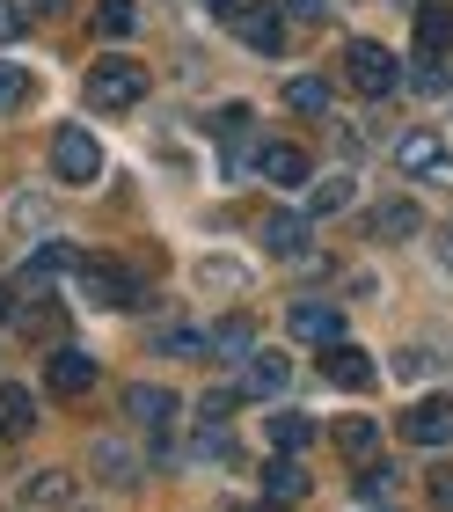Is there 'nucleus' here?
<instances>
[{
	"label": "nucleus",
	"instance_id": "nucleus-37",
	"mask_svg": "<svg viewBox=\"0 0 453 512\" xmlns=\"http://www.w3.org/2000/svg\"><path fill=\"white\" fill-rule=\"evenodd\" d=\"M37 15H59V0H22V22H37Z\"/></svg>",
	"mask_w": 453,
	"mask_h": 512
},
{
	"label": "nucleus",
	"instance_id": "nucleus-29",
	"mask_svg": "<svg viewBox=\"0 0 453 512\" xmlns=\"http://www.w3.org/2000/svg\"><path fill=\"white\" fill-rule=\"evenodd\" d=\"M198 286H227V293H242V286H249V271L234 264V256H205V264H198Z\"/></svg>",
	"mask_w": 453,
	"mask_h": 512
},
{
	"label": "nucleus",
	"instance_id": "nucleus-41",
	"mask_svg": "<svg viewBox=\"0 0 453 512\" xmlns=\"http://www.w3.org/2000/svg\"><path fill=\"white\" fill-rule=\"evenodd\" d=\"M256 512H293V505H278V498H271V505H256Z\"/></svg>",
	"mask_w": 453,
	"mask_h": 512
},
{
	"label": "nucleus",
	"instance_id": "nucleus-21",
	"mask_svg": "<svg viewBox=\"0 0 453 512\" xmlns=\"http://www.w3.org/2000/svg\"><path fill=\"white\" fill-rule=\"evenodd\" d=\"M264 491H271L278 505H293V498L307 491V469H300L293 454H271V469H264Z\"/></svg>",
	"mask_w": 453,
	"mask_h": 512
},
{
	"label": "nucleus",
	"instance_id": "nucleus-33",
	"mask_svg": "<svg viewBox=\"0 0 453 512\" xmlns=\"http://www.w3.org/2000/svg\"><path fill=\"white\" fill-rule=\"evenodd\" d=\"M234 403H242V388H212L205 403H198V417H205V425H227V417H234Z\"/></svg>",
	"mask_w": 453,
	"mask_h": 512
},
{
	"label": "nucleus",
	"instance_id": "nucleus-12",
	"mask_svg": "<svg viewBox=\"0 0 453 512\" xmlns=\"http://www.w3.org/2000/svg\"><path fill=\"white\" fill-rule=\"evenodd\" d=\"M125 417H132L139 432H169V425H176V395L154 388V381H132V388H125Z\"/></svg>",
	"mask_w": 453,
	"mask_h": 512
},
{
	"label": "nucleus",
	"instance_id": "nucleus-28",
	"mask_svg": "<svg viewBox=\"0 0 453 512\" xmlns=\"http://www.w3.org/2000/svg\"><path fill=\"white\" fill-rule=\"evenodd\" d=\"M132 22H139V0H95V30L103 37H132Z\"/></svg>",
	"mask_w": 453,
	"mask_h": 512
},
{
	"label": "nucleus",
	"instance_id": "nucleus-31",
	"mask_svg": "<svg viewBox=\"0 0 453 512\" xmlns=\"http://www.w3.org/2000/svg\"><path fill=\"white\" fill-rule=\"evenodd\" d=\"M212 352H227V359H249V322H242V315H227L220 330H212Z\"/></svg>",
	"mask_w": 453,
	"mask_h": 512
},
{
	"label": "nucleus",
	"instance_id": "nucleus-26",
	"mask_svg": "<svg viewBox=\"0 0 453 512\" xmlns=\"http://www.w3.org/2000/svg\"><path fill=\"white\" fill-rule=\"evenodd\" d=\"M307 439H315V432H307V417H293V410H271V454H300Z\"/></svg>",
	"mask_w": 453,
	"mask_h": 512
},
{
	"label": "nucleus",
	"instance_id": "nucleus-24",
	"mask_svg": "<svg viewBox=\"0 0 453 512\" xmlns=\"http://www.w3.org/2000/svg\"><path fill=\"white\" fill-rule=\"evenodd\" d=\"M285 110H300V118H322V110H329V88H322L315 74L285 81Z\"/></svg>",
	"mask_w": 453,
	"mask_h": 512
},
{
	"label": "nucleus",
	"instance_id": "nucleus-27",
	"mask_svg": "<svg viewBox=\"0 0 453 512\" xmlns=\"http://www.w3.org/2000/svg\"><path fill=\"white\" fill-rule=\"evenodd\" d=\"M373 447H380V432L366 425V417H344V425H337V454H351V461H373Z\"/></svg>",
	"mask_w": 453,
	"mask_h": 512
},
{
	"label": "nucleus",
	"instance_id": "nucleus-4",
	"mask_svg": "<svg viewBox=\"0 0 453 512\" xmlns=\"http://www.w3.org/2000/svg\"><path fill=\"white\" fill-rule=\"evenodd\" d=\"M344 74H351V88H359V96H395L402 66H395V52H388V44L351 37V44H344Z\"/></svg>",
	"mask_w": 453,
	"mask_h": 512
},
{
	"label": "nucleus",
	"instance_id": "nucleus-10",
	"mask_svg": "<svg viewBox=\"0 0 453 512\" xmlns=\"http://www.w3.org/2000/svg\"><path fill=\"white\" fill-rule=\"evenodd\" d=\"M256 176H264L271 191H307V154L293 139H271V147H256Z\"/></svg>",
	"mask_w": 453,
	"mask_h": 512
},
{
	"label": "nucleus",
	"instance_id": "nucleus-1",
	"mask_svg": "<svg viewBox=\"0 0 453 512\" xmlns=\"http://www.w3.org/2000/svg\"><path fill=\"white\" fill-rule=\"evenodd\" d=\"M88 103L103 110V118H110V110H139V103H147V66L125 59V52L95 59L88 66Z\"/></svg>",
	"mask_w": 453,
	"mask_h": 512
},
{
	"label": "nucleus",
	"instance_id": "nucleus-11",
	"mask_svg": "<svg viewBox=\"0 0 453 512\" xmlns=\"http://www.w3.org/2000/svg\"><path fill=\"white\" fill-rule=\"evenodd\" d=\"M285 330H293L300 344H337L344 337V315L329 308V300H293V308H285Z\"/></svg>",
	"mask_w": 453,
	"mask_h": 512
},
{
	"label": "nucleus",
	"instance_id": "nucleus-15",
	"mask_svg": "<svg viewBox=\"0 0 453 512\" xmlns=\"http://www.w3.org/2000/svg\"><path fill=\"white\" fill-rule=\"evenodd\" d=\"M417 52L424 59L453 52V0H424V8H417Z\"/></svg>",
	"mask_w": 453,
	"mask_h": 512
},
{
	"label": "nucleus",
	"instance_id": "nucleus-17",
	"mask_svg": "<svg viewBox=\"0 0 453 512\" xmlns=\"http://www.w3.org/2000/svg\"><path fill=\"white\" fill-rule=\"evenodd\" d=\"M66 271H81V256L66 249L59 235H44L30 256H22V278H30V286H44V278H66Z\"/></svg>",
	"mask_w": 453,
	"mask_h": 512
},
{
	"label": "nucleus",
	"instance_id": "nucleus-43",
	"mask_svg": "<svg viewBox=\"0 0 453 512\" xmlns=\"http://www.w3.org/2000/svg\"><path fill=\"white\" fill-rule=\"evenodd\" d=\"M373 512H388V505H373Z\"/></svg>",
	"mask_w": 453,
	"mask_h": 512
},
{
	"label": "nucleus",
	"instance_id": "nucleus-23",
	"mask_svg": "<svg viewBox=\"0 0 453 512\" xmlns=\"http://www.w3.org/2000/svg\"><path fill=\"white\" fill-rule=\"evenodd\" d=\"M249 118H256L249 103H227V110H212V139H227V147H234V169H242V139H249Z\"/></svg>",
	"mask_w": 453,
	"mask_h": 512
},
{
	"label": "nucleus",
	"instance_id": "nucleus-36",
	"mask_svg": "<svg viewBox=\"0 0 453 512\" xmlns=\"http://www.w3.org/2000/svg\"><path fill=\"white\" fill-rule=\"evenodd\" d=\"M8 37H22V8H15V0H0V44H8Z\"/></svg>",
	"mask_w": 453,
	"mask_h": 512
},
{
	"label": "nucleus",
	"instance_id": "nucleus-7",
	"mask_svg": "<svg viewBox=\"0 0 453 512\" xmlns=\"http://www.w3.org/2000/svg\"><path fill=\"white\" fill-rule=\"evenodd\" d=\"M322 381H329V388H344V395H366V388L380 381V366L359 352V344H344V337H337V344L322 352Z\"/></svg>",
	"mask_w": 453,
	"mask_h": 512
},
{
	"label": "nucleus",
	"instance_id": "nucleus-40",
	"mask_svg": "<svg viewBox=\"0 0 453 512\" xmlns=\"http://www.w3.org/2000/svg\"><path fill=\"white\" fill-rule=\"evenodd\" d=\"M8 315H15V300H8V286H0V322H8Z\"/></svg>",
	"mask_w": 453,
	"mask_h": 512
},
{
	"label": "nucleus",
	"instance_id": "nucleus-22",
	"mask_svg": "<svg viewBox=\"0 0 453 512\" xmlns=\"http://www.w3.org/2000/svg\"><path fill=\"white\" fill-rule=\"evenodd\" d=\"M95 476H110V483H139V461L125 439H95Z\"/></svg>",
	"mask_w": 453,
	"mask_h": 512
},
{
	"label": "nucleus",
	"instance_id": "nucleus-25",
	"mask_svg": "<svg viewBox=\"0 0 453 512\" xmlns=\"http://www.w3.org/2000/svg\"><path fill=\"white\" fill-rule=\"evenodd\" d=\"M161 352H169V359H205V352H212V337H205V330H190V322H169V330H161Z\"/></svg>",
	"mask_w": 453,
	"mask_h": 512
},
{
	"label": "nucleus",
	"instance_id": "nucleus-6",
	"mask_svg": "<svg viewBox=\"0 0 453 512\" xmlns=\"http://www.w3.org/2000/svg\"><path fill=\"white\" fill-rule=\"evenodd\" d=\"M402 439H410V447H453V403H446V395L410 403V410H402Z\"/></svg>",
	"mask_w": 453,
	"mask_h": 512
},
{
	"label": "nucleus",
	"instance_id": "nucleus-16",
	"mask_svg": "<svg viewBox=\"0 0 453 512\" xmlns=\"http://www.w3.org/2000/svg\"><path fill=\"white\" fill-rule=\"evenodd\" d=\"M373 242H410L417 227H424V213H417V198H388V205H373Z\"/></svg>",
	"mask_w": 453,
	"mask_h": 512
},
{
	"label": "nucleus",
	"instance_id": "nucleus-2",
	"mask_svg": "<svg viewBox=\"0 0 453 512\" xmlns=\"http://www.w3.org/2000/svg\"><path fill=\"white\" fill-rule=\"evenodd\" d=\"M74 286H81V300L88 308H110V315H125V308H139V278L125 271V264H110V256H81V271H74Z\"/></svg>",
	"mask_w": 453,
	"mask_h": 512
},
{
	"label": "nucleus",
	"instance_id": "nucleus-18",
	"mask_svg": "<svg viewBox=\"0 0 453 512\" xmlns=\"http://www.w3.org/2000/svg\"><path fill=\"white\" fill-rule=\"evenodd\" d=\"M37 432V395L30 388H0V439H30Z\"/></svg>",
	"mask_w": 453,
	"mask_h": 512
},
{
	"label": "nucleus",
	"instance_id": "nucleus-38",
	"mask_svg": "<svg viewBox=\"0 0 453 512\" xmlns=\"http://www.w3.org/2000/svg\"><path fill=\"white\" fill-rule=\"evenodd\" d=\"M198 8H205V15H234L242 0H198Z\"/></svg>",
	"mask_w": 453,
	"mask_h": 512
},
{
	"label": "nucleus",
	"instance_id": "nucleus-19",
	"mask_svg": "<svg viewBox=\"0 0 453 512\" xmlns=\"http://www.w3.org/2000/svg\"><path fill=\"white\" fill-rule=\"evenodd\" d=\"M351 198H359V183H351L344 169H337V176H322V183H307V220H329V213H344Z\"/></svg>",
	"mask_w": 453,
	"mask_h": 512
},
{
	"label": "nucleus",
	"instance_id": "nucleus-8",
	"mask_svg": "<svg viewBox=\"0 0 453 512\" xmlns=\"http://www.w3.org/2000/svg\"><path fill=\"white\" fill-rule=\"evenodd\" d=\"M234 30L249 37V52L278 59V44H285V15H278V0H242V8H234Z\"/></svg>",
	"mask_w": 453,
	"mask_h": 512
},
{
	"label": "nucleus",
	"instance_id": "nucleus-34",
	"mask_svg": "<svg viewBox=\"0 0 453 512\" xmlns=\"http://www.w3.org/2000/svg\"><path fill=\"white\" fill-rule=\"evenodd\" d=\"M395 374H402V381H417V374H432V352H402V359H395Z\"/></svg>",
	"mask_w": 453,
	"mask_h": 512
},
{
	"label": "nucleus",
	"instance_id": "nucleus-30",
	"mask_svg": "<svg viewBox=\"0 0 453 512\" xmlns=\"http://www.w3.org/2000/svg\"><path fill=\"white\" fill-rule=\"evenodd\" d=\"M30 103V74H22L15 59H0V118H8V110H22Z\"/></svg>",
	"mask_w": 453,
	"mask_h": 512
},
{
	"label": "nucleus",
	"instance_id": "nucleus-3",
	"mask_svg": "<svg viewBox=\"0 0 453 512\" xmlns=\"http://www.w3.org/2000/svg\"><path fill=\"white\" fill-rule=\"evenodd\" d=\"M52 176L74 183V191L103 183V139H95L88 125H59V132H52Z\"/></svg>",
	"mask_w": 453,
	"mask_h": 512
},
{
	"label": "nucleus",
	"instance_id": "nucleus-39",
	"mask_svg": "<svg viewBox=\"0 0 453 512\" xmlns=\"http://www.w3.org/2000/svg\"><path fill=\"white\" fill-rule=\"evenodd\" d=\"M439 256H446V264H453V227H446V235H439Z\"/></svg>",
	"mask_w": 453,
	"mask_h": 512
},
{
	"label": "nucleus",
	"instance_id": "nucleus-35",
	"mask_svg": "<svg viewBox=\"0 0 453 512\" xmlns=\"http://www.w3.org/2000/svg\"><path fill=\"white\" fill-rule=\"evenodd\" d=\"M432 505L453 512V469H432Z\"/></svg>",
	"mask_w": 453,
	"mask_h": 512
},
{
	"label": "nucleus",
	"instance_id": "nucleus-20",
	"mask_svg": "<svg viewBox=\"0 0 453 512\" xmlns=\"http://www.w3.org/2000/svg\"><path fill=\"white\" fill-rule=\"evenodd\" d=\"M264 249H271V256H300V249H307V220H300V213H271V220H264Z\"/></svg>",
	"mask_w": 453,
	"mask_h": 512
},
{
	"label": "nucleus",
	"instance_id": "nucleus-5",
	"mask_svg": "<svg viewBox=\"0 0 453 512\" xmlns=\"http://www.w3.org/2000/svg\"><path fill=\"white\" fill-rule=\"evenodd\" d=\"M395 169L417 176V183H453V147L439 132H402L395 139Z\"/></svg>",
	"mask_w": 453,
	"mask_h": 512
},
{
	"label": "nucleus",
	"instance_id": "nucleus-14",
	"mask_svg": "<svg viewBox=\"0 0 453 512\" xmlns=\"http://www.w3.org/2000/svg\"><path fill=\"white\" fill-rule=\"evenodd\" d=\"M285 381H293V359H285V352H249V366H242V395H264V403H278Z\"/></svg>",
	"mask_w": 453,
	"mask_h": 512
},
{
	"label": "nucleus",
	"instance_id": "nucleus-9",
	"mask_svg": "<svg viewBox=\"0 0 453 512\" xmlns=\"http://www.w3.org/2000/svg\"><path fill=\"white\" fill-rule=\"evenodd\" d=\"M15 505L22 512H74V476L66 469H37L15 483Z\"/></svg>",
	"mask_w": 453,
	"mask_h": 512
},
{
	"label": "nucleus",
	"instance_id": "nucleus-13",
	"mask_svg": "<svg viewBox=\"0 0 453 512\" xmlns=\"http://www.w3.org/2000/svg\"><path fill=\"white\" fill-rule=\"evenodd\" d=\"M44 388H52V395H88L95 388V359L74 352V344H59V352L44 359Z\"/></svg>",
	"mask_w": 453,
	"mask_h": 512
},
{
	"label": "nucleus",
	"instance_id": "nucleus-32",
	"mask_svg": "<svg viewBox=\"0 0 453 512\" xmlns=\"http://www.w3.org/2000/svg\"><path fill=\"white\" fill-rule=\"evenodd\" d=\"M190 454H198V461H234V439H227V425H205Z\"/></svg>",
	"mask_w": 453,
	"mask_h": 512
},
{
	"label": "nucleus",
	"instance_id": "nucleus-42",
	"mask_svg": "<svg viewBox=\"0 0 453 512\" xmlns=\"http://www.w3.org/2000/svg\"><path fill=\"white\" fill-rule=\"evenodd\" d=\"M300 8H322V0H300Z\"/></svg>",
	"mask_w": 453,
	"mask_h": 512
}]
</instances>
